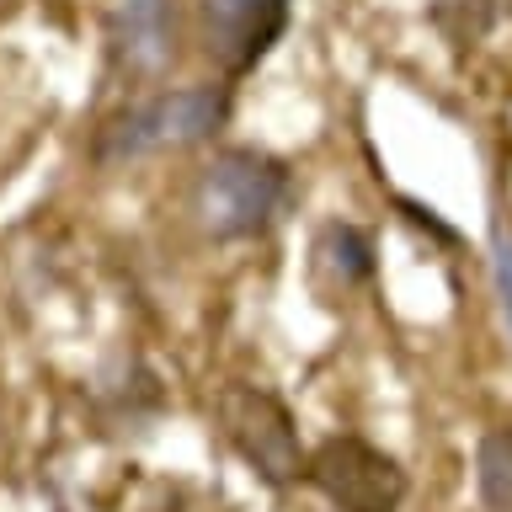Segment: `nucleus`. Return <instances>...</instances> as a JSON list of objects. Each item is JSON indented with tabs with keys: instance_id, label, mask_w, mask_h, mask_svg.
Masks as SVG:
<instances>
[{
	"instance_id": "nucleus-5",
	"label": "nucleus",
	"mask_w": 512,
	"mask_h": 512,
	"mask_svg": "<svg viewBox=\"0 0 512 512\" xmlns=\"http://www.w3.org/2000/svg\"><path fill=\"white\" fill-rule=\"evenodd\" d=\"M107 70L128 91L160 86L182 59V6L176 0H107L102 11Z\"/></svg>"
},
{
	"instance_id": "nucleus-1",
	"label": "nucleus",
	"mask_w": 512,
	"mask_h": 512,
	"mask_svg": "<svg viewBox=\"0 0 512 512\" xmlns=\"http://www.w3.org/2000/svg\"><path fill=\"white\" fill-rule=\"evenodd\" d=\"M235 118V80H198V86H160L134 102L112 107L86 139V160L96 171H118L134 160L166 155V150H198L214 144Z\"/></svg>"
},
{
	"instance_id": "nucleus-12",
	"label": "nucleus",
	"mask_w": 512,
	"mask_h": 512,
	"mask_svg": "<svg viewBox=\"0 0 512 512\" xmlns=\"http://www.w3.org/2000/svg\"><path fill=\"white\" fill-rule=\"evenodd\" d=\"M395 208H400V219L416 224V230H427L438 246H459V230L438 219V208H427V203H416V198H395Z\"/></svg>"
},
{
	"instance_id": "nucleus-7",
	"label": "nucleus",
	"mask_w": 512,
	"mask_h": 512,
	"mask_svg": "<svg viewBox=\"0 0 512 512\" xmlns=\"http://www.w3.org/2000/svg\"><path fill=\"white\" fill-rule=\"evenodd\" d=\"M86 400H91V416L107 438H144L166 416V384L134 352L102 363V374L86 384Z\"/></svg>"
},
{
	"instance_id": "nucleus-2",
	"label": "nucleus",
	"mask_w": 512,
	"mask_h": 512,
	"mask_svg": "<svg viewBox=\"0 0 512 512\" xmlns=\"http://www.w3.org/2000/svg\"><path fill=\"white\" fill-rule=\"evenodd\" d=\"M299 187L294 166L256 144H214L208 160L192 176V224L219 240V246H240V240H262L294 214Z\"/></svg>"
},
{
	"instance_id": "nucleus-9",
	"label": "nucleus",
	"mask_w": 512,
	"mask_h": 512,
	"mask_svg": "<svg viewBox=\"0 0 512 512\" xmlns=\"http://www.w3.org/2000/svg\"><path fill=\"white\" fill-rule=\"evenodd\" d=\"M507 11H512V0H427V22L454 54L480 48L507 22Z\"/></svg>"
},
{
	"instance_id": "nucleus-6",
	"label": "nucleus",
	"mask_w": 512,
	"mask_h": 512,
	"mask_svg": "<svg viewBox=\"0 0 512 512\" xmlns=\"http://www.w3.org/2000/svg\"><path fill=\"white\" fill-rule=\"evenodd\" d=\"M294 27V0H198L192 32L219 80H246Z\"/></svg>"
},
{
	"instance_id": "nucleus-10",
	"label": "nucleus",
	"mask_w": 512,
	"mask_h": 512,
	"mask_svg": "<svg viewBox=\"0 0 512 512\" xmlns=\"http://www.w3.org/2000/svg\"><path fill=\"white\" fill-rule=\"evenodd\" d=\"M475 496L480 512H512V427H491L475 443Z\"/></svg>"
},
{
	"instance_id": "nucleus-8",
	"label": "nucleus",
	"mask_w": 512,
	"mask_h": 512,
	"mask_svg": "<svg viewBox=\"0 0 512 512\" xmlns=\"http://www.w3.org/2000/svg\"><path fill=\"white\" fill-rule=\"evenodd\" d=\"M310 278L326 299H347V294L374 288L379 283L374 230H363V224H352V219L320 224L315 240H310Z\"/></svg>"
},
{
	"instance_id": "nucleus-3",
	"label": "nucleus",
	"mask_w": 512,
	"mask_h": 512,
	"mask_svg": "<svg viewBox=\"0 0 512 512\" xmlns=\"http://www.w3.org/2000/svg\"><path fill=\"white\" fill-rule=\"evenodd\" d=\"M214 427L230 443V454L262 480L267 491H294L304 480V459L310 448L299 443V422L288 400L267 384L230 379L214 390Z\"/></svg>"
},
{
	"instance_id": "nucleus-4",
	"label": "nucleus",
	"mask_w": 512,
	"mask_h": 512,
	"mask_svg": "<svg viewBox=\"0 0 512 512\" xmlns=\"http://www.w3.org/2000/svg\"><path fill=\"white\" fill-rule=\"evenodd\" d=\"M304 486L331 512H400L411 496V475L390 448L363 432H331L304 459Z\"/></svg>"
},
{
	"instance_id": "nucleus-11",
	"label": "nucleus",
	"mask_w": 512,
	"mask_h": 512,
	"mask_svg": "<svg viewBox=\"0 0 512 512\" xmlns=\"http://www.w3.org/2000/svg\"><path fill=\"white\" fill-rule=\"evenodd\" d=\"M491 278H496V299H502V320L512 331V230L502 219L491 224Z\"/></svg>"
}]
</instances>
